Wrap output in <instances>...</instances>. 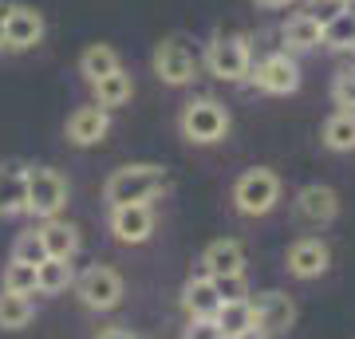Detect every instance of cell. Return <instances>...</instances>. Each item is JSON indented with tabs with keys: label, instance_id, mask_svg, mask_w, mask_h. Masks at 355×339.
<instances>
[{
	"label": "cell",
	"instance_id": "6da1fadb",
	"mask_svg": "<svg viewBox=\"0 0 355 339\" xmlns=\"http://www.w3.org/2000/svg\"><path fill=\"white\" fill-rule=\"evenodd\" d=\"M166 186H170V174L154 162H130L123 170H114L103 186V198H107V209L111 205H139V201H154L162 198Z\"/></svg>",
	"mask_w": 355,
	"mask_h": 339
},
{
	"label": "cell",
	"instance_id": "7a4b0ae2",
	"mask_svg": "<svg viewBox=\"0 0 355 339\" xmlns=\"http://www.w3.org/2000/svg\"><path fill=\"white\" fill-rule=\"evenodd\" d=\"M280 201V177L265 166H253V170H245L237 182H233V205H237V214L245 217H265L277 209Z\"/></svg>",
	"mask_w": 355,
	"mask_h": 339
},
{
	"label": "cell",
	"instance_id": "3957f363",
	"mask_svg": "<svg viewBox=\"0 0 355 339\" xmlns=\"http://www.w3.org/2000/svg\"><path fill=\"white\" fill-rule=\"evenodd\" d=\"M64 205H67L64 174L51 170V166H28V209L24 214L40 217V221H51V217H60Z\"/></svg>",
	"mask_w": 355,
	"mask_h": 339
},
{
	"label": "cell",
	"instance_id": "277c9868",
	"mask_svg": "<svg viewBox=\"0 0 355 339\" xmlns=\"http://www.w3.org/2000/svg\"><path fill=\"white\" fill-rule=\"evenodd\" d=\"M182 134L186 142H198V146H214L229 134V111L221 107L217 99H193L186 103L182 111Z\"/></svg>",
	"mask_w": 355,
	"mask_h": 339
},
{
	"label": "cell",
	"instance_id": "5b68a950",
	"mask_svg": "<svg viewBox=\"0 0 355 339\" xmlns=\"http://www.w3.org/2000/svg\"><path fill=\"white\" fill-rule=\"evenodd\" d=\"M205 67L209 76L225 79V83H241L253 67V51L245 36H214L205 44Z\"/></svg>",
	"mask_w": 355,
	"mask_h": 339
},
{
	"label": "cell",
	"instance_id": "8992f818",
	"mask_svg": "<svg viewBox=\"0 0 355 339\" xmlns=\"http://www.w3.org/2000/svg\"><path fill=\"white\" fill-rule=\"evenodd\" d=\"M71 288H76V296L87 304L91 312H111L123 300V277L111 264H91L87 272H79L71 280Z\"/></svg>",
	"mask_w": 355,
	"mask_h": 339
},
{
	"label": "cell",
	"instance_id": "52a82bcc",
	"mask_svg": "<svg viewBox=\"0 0 355 339\" xmlns=\"http://www.w3.org/2000/svg\"><path fill=\"white\" fill-rule=\"evenodd\" d=\"M249 308H253V327H261L268 339L288 336L292 327H296V304H292V296H284L277 288L249 296Z\"/></svg>",
	"mask_w": 355,
	"mask_h": 339
},
{
	"label": "cell",
	"instance_id": "ba28073f",
	"mask_svg": "<svg viewBox=\"0 0 355 339\" xmlns=\"http://www.w3.org/2000/svg\"><path fill=\"white\" fill-rule=\"evenodd\" d=\"M245 79H253L257 91H265V95H292L300 87V63L292 60L288 51H272L257 67H249Z\"/></svg>",
	"mask_w": 355,
	"mask_h": 339
},
{
	"label": "cell",
	"instance_id": "9c48e42d",
	"mask_svg": "<svg viewBox=\"0 0 355 339\" xmlns=\"http://www.w3.org/2000/svg\"><path fill=\"white\" fill-rule=\"evenodd\" d=\"M150 67L166 87H186V83H193V76H198V60H193V51L186 48L182 40H162L150 55Z\"/></svg>",
	"mask_w": 355,
	"mask_h": 339
},
{
	"label": "cell",
	"instance_id": "30bf717a",
	"mask_svg": "<svg viewBox=\"0 0 355 339\" xmlns=\"http://www.w3.org/2000/svg\"><path fill=\"white\" fill-rule=\"evenodd\" d=\"M44 12L32 8V4H8V16H4V48L8 51H28L44 44Z\"/></svg>",
	"mask_w": 355,
	"mask_h": 339
},
{
	"label": "cell",
	"instance_id": "8fae6325",
	"mask_svg": "<svg viewBox=\"0 0 355 339\" xmlns=\"http://www.w3.org/2000/svg\"><path fill=\"white\" fill-rule=\"evenodd\" d=\"M107 225H111L114 241H123V245H142V241H150V233H154L150 201H139V205H111Z\"/></svg>",
	"mask_w": 355,
	"mask_h": 339
},
{
	"label": "cell",
	"instance_id": "7c38bea8",
	"mask_svg": "<svg viewBox=\"0 0 355 339\" xmlns=\"http://www.w3.org/2000/svg\"><path fill=\"white\" fill-rule=\"evenodd\" d=\"M336 214H340V198H336V189H331V186L312 182V186H304L300 193H296V217H300L308 229L331 225Z\"/></svg>",
	"mask_w": 355,
	"mask_h": 339
},
{
	"label": "cell",
	"instance_id": "4fadbf2b",
	"mask_svg": "<svg viewBox=\"0 0 355 339\" xmlns=\"http://www.w3.org/2000/svg\"><path fill=\"white\" fill-rule=\"evenodd\" d=\"M328 264H331V252H328V245H324L320 237H300V241H292L288 245V272L296 280L324 277Z\"/></svg>",
	"mask_w": 355,
	"mask_h": 339
},
{
	"label": "cell",
	"instance_id": "5bb4252c",
	"mask_svg": "<svg viewBox=\"0 0 355 339\" xmlns=\"http://www.w3.org/2000/svg\"><path fill=\"white\" fill-rule=\"evenodd\" d=\"M107 130H111V111H103L95 103L76 107L67 119V142H76V146H95L107 139Z\"/></svg>",
	"mask_w": 355,
	"mask_h": 339
},
{
	"label": "cell",
	"instance_id": "9a60e30c",
	"mask_svg": "<svg viewBox=\"0 0 355 339\" xmlns=\"http://www.w3.org/2000/svg\"><path fill=\"white\" fill-rule=\"evenodd\" d=\"M202 268H205V277H241V272H245V249H241V241L221 237V241H214V245H205Z\"/></svg>",
	"mask_w": 355,
	"mask_h": 339
},
{
	"label": "cell",
	"instance_id": "2e32d148",
	"mask_svg": "<svg viewBox=\"0 0 355 339\" xmlns=\"http://www.w3.org/2000/svg\"><path fill=\"white\" fill-rule=\"evenodd\" d=\"M28 209V166L0 162V217H16Z\"/></svg>",
	"mask_w": 355,
	"mask_h": 339
},
{
	"label": "cell",
	"instance_id": "e0dca14e",
	"mask_svg": "<svg viewBox=\"0 0 355 339\" xmlns=\"http://www.w3.org/2000/svg\"><path fill=\"white\" fill-rule=\"evenodd\" d=\"M182 308L190 320H214L217 308H221V296L214 288V277H190L186 280V288H182Z\"/></svg>",
	"mask_w": 355,
	"mask_h": 339
},
{
	"label": "cell",
	"instance_id": "ac0fdd59",
	"mask_svg": "<svg viewBox=\"0 0 355 339\" xmlns=\"http://www.w3.org/2000/svg\"><path fill=\"white\" fill-rule=\"evenodd\" d=\"M40 241H44V252L55 257V261H71V257L79 252V229L71 225V221H60V217L44 221Z\"/></svg>",
	"mask_w": 355,
	"mask_h": 339
},
{
	"label": "cell",
	"instance_id": "d6986e66",
	"mask_svg": "<svg viewBox=\"0 0 355 339\" xmlns=\"http://www.w3.org/2000/svg\"><path fill=\"white\" fill-rule=\"evenodd\" d=\"M320 36H324V24L312 20L308 12L288 16V24L280 28V40H284V48H288V51H312V48H320Z\"/></svg>",
	"mask_w": 355,
	"mask_h": 339
},
{
	"label": "cell",
	"instance_id": "ffe728a7",
	"mask_svg": "<svg viewBox=\"0 0 355 339\" xmlns=\"http://www.w3.org/2000/svg\"><path fill=\"white\" fill-rule=\"evenodd\" d=\"M91 95H95V107L111 111V107H123V103H130V95H135V83H130V76L119 67V71H111V76L95 79V83H91Z\"/></svg>",
	"mask_w": 355,
	"mask_h": 339
},
{
	"label": "cell",
	"instance_id": "44dd1931",
	"mask_svg": "<svg viewBox=\"0 0 355 339\" xmlns=\"http://www.w3.org/2000/svg\"><path fill=\"white\" fill-rule=\"evenodd\" d=\"M119 67H123V60H119V51H114L111 44H91V48L79 55V76L87 79V83L111 76V71H119Z\"/></svg>",
	"mask_w": 355,
	"mask_h": 339
},
{
	"label": "cell",
	"instance_id": "7402d4cb",
	"mask_svg": "<svg viewBox=\"0 0 355 339\" xmlns=\"http://www.w3.org/2000/svg\"><path fill=\"white\" fill-rule=\"evenodd\" d=\"M324 146L336 154L355 150V111H331L328 123H324Z\"/></svg>",
	"mask_w": 355,
	"mask_h": 339
},
{
	"label": "cell",
	"instance_id": "603a6c76",
	"mask_svg": "<svg viewBox=\"0 0 355 339\" xmlns=\"http://www.w3.org/2000/svg\"><path fill=\"white\" fill-rule=\"evenodd\" d=\"M71 280H76L71 261H55V257H48L44 264H36V292H44V296H55V292L71 288Z\"/></svg>",
	"mask_w": 355,
	"mask_h": 339
},
{
	"label": "cell",
	"instance_id": "cb8c5ba5",
	"mask_svg": "<svg viewBox=\"0 0 355 339\" xmlns=\"http://www.w3.org/2000/svg\"><path fill=\"white\" fill-rule=\"evenodd\" d=\"M320 48H331V51H355V4L343 8L336 20L324 24V36H320Z\"/></svg>",
	"mask_w": 355,
	"mask_h": 339
},
{
	"label": "cell",
	"instance_id": "d4e9b609",
	"mask_svg": "<svg viewBox=\"0 0 355 339\" xmlns=\"http://www.w3.org/2000/svg\"><path fill=\"white\" fill-rule=\"evenodd\" d=\"M32 315H36V308H32L28 296H16V292L0 288V327H4V331H20V327H28L32 324Z\"/></svg>",
	"mask_w": 355,
	"mask_h": 339
},
{
	"label": "cell",
	"instance_id": "484cf974",
	"mask_svg": "<svg viewBox=\"0 0 355 339\" xmlns=\"http://www.w3.org/2000/svg\"><path fill=\"white\" fill-rule=\"evenodd\" d=\"M214 320H217V327H221V336L233 339V336H241V331H249V327H253V308H249V300L221 304Z\"/></svg>",
	"mask_w": 355,
	"mask_h": 339
},
{
	"label": "cell",
	"instance_id": "4316f807",
	"mask_svg": "<svg viewBox=\"0 0 355 339\" xmlns=\"http://www.w3.org/2000/svg\"><path fill=\"white\" fill-rule=\"evenodd\" d=\"M4 292H16V296H32L36 292V264L12 261L4 268Z\"/></svg>",
	"mask_w": 355,
	"mask_h": 339
},
{
	"label": "cell",
	"instance_id": "83f0119b",
	"mask_svg": "<svg viewBox=\"0 0 355 339\" xmlns=\"http://www.w3.org/2000/svg\"><path fill=\"white\" fill-rule=\"evenodd\" d=\"M12 261H24V264H44V261H48L44 241H40V229H28V233H20V237H16Z\"/></svg>",
	"mask_w": 355,
	"mask_h": 339
},
{
	"label": "cell",
	"instance_id": "f1b7e54d",
	"mask_svg": "<svg viewBox=\"0 0 355 339\" xmlns=\"http://www.w3.org/2000/svg\"><path fill=\"white\" fill-rule=\"evenodd\" d=\"M214 288L221 296V304H237V300H249L253 296L249 284H245V272L241 277H214Z\"/></svg>",
	"mask_w": 355,
	"mask_h": 339
},
{
	"label": "cell",
	"instance_id": "f546056e",
	"mask_svg": "<svg viewBox=\"0 0 355 339\" xmlns=\"http://www.w3.org/2000/svg\"><path fill=\"white\" fill-rule=\"evenodd\" d=\"M331 99H336V107H343V111H355V67H347V71L336 76V83H331Z\"/></svg>",
	"mask_w": 355,
	"mask_h": 339
},
{
	"label": "cell",
	"instance_id": "4dcf8cb0",
	"mask_svg": "<svg viewBox=\"0 0 355 339\" xmlns=\"http://www.w3.org/2000/svg\"><path fill=\"white\" fill-rule=\"evenodd\" d=\"M355 0H308L304 12L312 16V20H320V24H328V20H336V16L343 12V8H352Z\"/></svg>",
	"mask_w": 355,
	"mask_h": 339
},
{
	"label": "cell",
	"instance_id": "1f68e13d",
	"mask_svg": "<svg viewBox=\"0 0 355 339\" xmlns=\"http://www.w3.org/2000/svg\"><path fill=\"white\" fill-rule=\"evenodd\" d=\"M182 339H225V336H221L217 320H190L186 331H182Z\"/></svg>",
	"mask_w": 355,
	"mask_h": 339
},
{
	"label": "cell",
	"instance_id": "d6a6232c",
	"mask_svg": "<svg viewBox=\"0 0 355 339\" xmlns=\"http://www.w3.org/2000/svg\"><path fill=\"white\" fill-rule=\"evenodd\" d=\"M95 339H139L130 327H123V324H114V327H99L95 331Z\"/></svg>",
	"mask_w": 355,
	"mask_h": 339
},
{
	"label": "cell",
	"instance_id": "836d02e7",
	"mask_svg": "<svg viewBox=\"0 0 355 339\" xmlns=\"http://www.w3.org/2000/svg\"><path fill=\"white\" fill-rule=\"evenodd\" d=\"M261 8H288V4H296V0H257Z\"/></svg>",
	"mask_w": 355,
	"mask_h": 339
},
{
	"label": "cell",
	"instance_id": "e575fe53",
	"mask_svg": "<svg viewBox=\"0 0 355 339\" xmlns=\"http://www.w3.org/2000/svg\"><path fill=\"white\" fill-rule=\"evenodd\" d=\"M233 339H268L261 327H249V331H241V336H233Z\"/></svg>",
	"mask_w": 355,
	"mask_h": 339
},
{
	"label": "cell",
	"instance_id": "d590c367",
	"mask_svg": "<svg viewBox=\"0 0 355 339\" xmlns=\"http://www.w3.org/2000/svg\"><path fill=\"white\" fill-rule=\"evenodd\" d=\"M4 16H8V4L0 0V48H4Z\"/></svg>",
	"mask_w": 355,
	"mask_h": 339
}]
</instances>
